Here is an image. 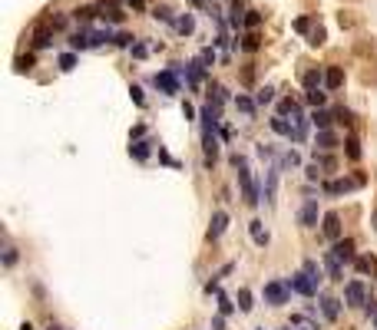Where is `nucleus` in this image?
<instances>
[{
    "label": "nucleus",
    "instance_id": "24",
    "mask_svg": "<svg viewBox=\"0 0 377 330\" xmlns=\"http://www.w3.org/2000/svg\"><path fill=\"white\" fill-rule=\"evenodd\" d=\"M255 99H258V106H265V103H271V99H275V89H271V86H262Z\"/></svg>",
    "mask_w": 377,
    "mask_h": 330
},
{
    "label": "nucleus",
    "instance_id": "14",
    "mask_svg": "<svg viewBox=\"0 0 377 330\" xmlns=\"http://www.w3.org/2000/svg\"><path fill=\"white\" fill-rule=\"evenodd\" d=\"M69 46H73V50H86V46H93V37H89V30L73 33V37H69Z\"/></svg>",
    "mask_w": 377,
    "mask_h": 330
},
{
    "label": "nucleus",
    "instance_id": "11",
    "mask_svg": "<svg viewBox=\"0 0 377 330\" xmlns=\"http://www.w3.org/2000/svg\"><path fill=\"white\" fill-rule=\"evenodd\" d=\"M358 185H361V179H354V182H327L324 192L327 195H344V192H351V188H358Z\"/></svg>",
    "mask_w": 377,
    "mask_h": 330
},
{
    "label": "nucleus",
    "instance_id": "17",
    "mask_svg": "<svg viewBox=\"0 0 377 330\" xmlns=\"http://www.w3.org/2000/svg\"><path fill=\"white\" fill-rule=\"evenodd\" d=\"M176 30L182 33V37H188V33L195 30V20H192V13H182V17L176 20Z\"/></svg>",
    "mask_w": 377,
    "mask_h": 330
},
{
    "label": "nucleus",
    "instance_id": "47",
    "mask_svg": "<svg viewBox=\"0 0 377 330\" xmlns=\"http://www.w3.org/2000/svg\"><path fill=\"white\" fill-rule=\"evenodd\" d=\"M374 324H377V314H374Z\"/></svg>",
    "mask_w": 377,
    "mask_h": 330
},
{
    "label": "nucleus",
    "instance_id": "32",
    "mask_svg": "<svg viewBox=\"0 0 377 330\" xmlns=\"http://www.w3.org/2000/svg\"><path fill=\"white\" fill-rule=\"evenodd\" d=\"M73 66H76V56L73 53H63L60 56V69H73Z\"/></svg>",
    "mask_w": 377,
    "mask_h": 330
},
{
    "label": "nucleus",
    "instance_id": "1",
    "mask_svg": "<svg viewBox=\"0 0 377 330\" xmlns=\"http://www.w3.org/2000/svg\"><path fill=\"white\" fill-rule=\"evenodd\" d=\"M232 165L239 168V182H242V195H245L248 205H258V188H255V179H251V168H248V159L245 156H232Z\"/></svg>",
    "mask_w": 377,
    "mask_h": 330
},
{
    "label": "nucleus",
    "instance_id": "20",
    "mask_svg": "<svg viewBox=\"0 0 377 330\" xmlns=\"http://www.w3.org/2000/svg\"><path fill=\"white\" fill-rule=\"evenodd\" d=\"M321 83H324V76H321L318 69H311V73H304V86H308V89H321Z\"/></svg>",
    "mask_w": 377,
    "mask_h": 330
},
{
    "label": "nucleus",
    "instance_id": "19",
    "mask_svg": "<svg viewBox=\"0 0 377 330\" xmlns=\"http://www.w3.org/2000/svg\"><path fill=\"white\" fill-rule=\"evenodd\" d=\"M89 37H93V46H103V43H109V40H116L113 30H89Z\"/></svg>",
    "mask_w": 377,
    "mask_h": 330
},
{
    "label": "nucleus",
    "instance_id": "30",
    "mask_svg": "<svg viewBox=\"0 0 377 330\" xmlns=\"http://www.w3.org/2000/svg\"><path fill=\"white\" fill-rule=\"evenodd\" d=\"M239 307H242V311H251V307H255V304H251V294H248V291H239Z\"/></svg>",
    "mask_w": 377,
    "mask_h": 330
},
{
    "label": "nucleus",
    "instance_id": "18",
    "mask_svg": "<svg viewBox=\"0 0 377 330\" xmlns=\"http://www.w3.org/2000/svg\"><path fill=\"white\" fill-rule=\"evenodd\" d=\"M129 156L139 159V162H146V159H149V142H132L129 145Z\"/></svg>",
    "mask_w": 377,
    "mask_h": 330
},
{
    "label": "nucleus",
    "instance_id": "21",
    "mask_svg": "<svg viewBox=\"0 0 377 330\" xmlns=\"http://www.w3.org/2000/svg\"><path fill=\"white\" fill-rule=\"evenodd\" d=\"M334 142H338V136H334V132H327V129L318 132V145H321V149H331Z\"/></svg>",
    "mask_w": 377,
    "mask_h": 330
},
{
    "label": "nucleus",
    "instance_id": "48",
    "mask_svg": "<svg viewBox=\"0 0 377 330\" xmlns=\"http://www.w3.org/2000/svg\"><path fill=\"white\" fill-rule=\"evenodd\" d=\"M53 330H60V327H53Z\"/></svg>",
    "mask_w": 377,
    "mask_h": 330
},
{
    "label": "nucleus",
    "instance_id": "3",
    "mask_svg": "<svg viewBox=\"0 0 377 330\" xmlns=\"http://www.w3.org/2000/svg\"><path fill=\"white\" fill-rule=\"evenodd\" d=\"M156 83L159 89H162L166 96H176L179 93V66H172V69H162V73H156Z\"/></svg>",
    "mask_w": 377,
    "mask_h": 330
},
{
    "label": "nucleus",
    "instance_id": "25",
    "mask_svg": "<svg viewBox=\"0 0 377 330\" xmlns=\"http://www.w3.org/2000/svg\"><path fill=\"white\" fill-rule=\"evenodd\" d=\"M152 17L162 20V23H176V20H172V10H169V7H156V13H152Z\"/></svg>",
    "mask_w": 377,
    "mask_h": 330
},
{
    "label": "nucleus",
    "instance_id": "6",
    "mask_svg": "<svg viewBox=\"0 0 377 330\" xmlns=\"http://www.w3.org/2000/svg\"><path fill=\"white\" fill-rule=\"evenodd\" d=\"M324 235L331 238V241H338V238H341V215L338 212H327L324 215Z\"/></svg>",
    "mask_w": 377,
    "mask_h": 330
},
{
    "label": "nucleus",
    "instance_id": "43",
    "mask_svg": "<svg viewBox=\"0 0 377 330\" xmlns=\"http://www.w3.org/2000/svg\"><path fill=\"white\" fill-rule=\"evenodd\" d=\"M301 162V159H298V152H288V156H285V165H298Z\"/></svg>",
    "mask_w": 377,
    "mask_h": 330
},
{
    "label": "nucleus",
    "instance_id": "44",
    "mask_svg": "<svg viewBox=\"0 0 377 330\" xmlns=\"http://www.w3.org/2000/svg\"><path fill=\"white\" fill-rule=\"evenodd\" d=\"M126 4H129L132 10H143V7H146V0H126Z\"/></svg>",
    "mask_w": 377,
    "mask_h": 330
},
{
    "label": "nucleus",
    "instance_id": "26",
    "mask_svg": "<svg viewBox=\"0 0 377 330\" xmlns=\"http://www.w3.org/2000/svg\"><path fill=\"white\" fill-rule=\"evenodd\" d=\"M344 145H347V156H351L354 162H358V159H361V145H358V139H347Z\"/></svg>",
    "mask_w": 377,
    "mask_h": 330
},
{
    "label": "nucleus",
    "instance_id": "41",
    "mask_svg": "<svg viewBox=\"0 0 377 330\" xmlns=\"http://www.w3.org/2000/svg\"><path fill=\"white\" fill-rule=\"evenodd\" d=\"M219 307H222V314H232L235 304H228V297H219Z\"/></svg>",
    "mask_w": 377,
    "mask_h": 330
},
{
    "label": "nucleus",
    "instance_id": "29",
    "mask_svg": "<svg viewBox=\"0 0 377 330\" xmlns=\"http://www.w3.org/2000/svg\"><path fill=\"white\" fill-rule=\"evenodd\" d=\"M242 46H245L248 53H251V50H258V46H262V40H258V33H248V37H245V43H242Z\"/></svg>",
    "mask_w": 377,
    "mask_h": 330
},
{
    "label": "nucleus",
    "instance_id": "34",
    "mask_svg": "<svg viewBox=\"0 0 377 330\" xmlns=\"http://www.w3.org/2000/svg\"><path fill=\"white\" fill-rule=\"evenodd\" d=\"M245 23H248V27H258V23H262V13H258V10H248Z\"/></svg>",
    "mask_w": 377,
    "mask_h": 330
},
{
    "label": "nucleus",
    "instance_id": "16",
    "mask_svg": "<svg viewBox=\"0 0 377 330\" xmlns=\"http://www.w3.org/2000/svg\"><path fill=\"white\" fill-rule=\"evenodd\" d=\"M341 83H344V73H341L338 66H331V69L324 73V86H327V89H338Z\"/></svg>",
    "mask_w": 377,
    "mask_h": 330
},
{
    "label": "nucleus",
    "instance_id": "5",
    "mask_svg": "<svg viewBox=\"0 0 377 330\" xmlns=\"http://www.w3.org/2000/svg\"><path fill=\"white\" fill-rule=\"evenodd\" d=\"M344 300H347L351 307L367 304V297H364V284H361V281H351V284L344 287Z\"/></svg>",
    "mask_w": 377,
    "mask_h": 330
},
{
    "label": "nucleus",
    "instance_id": "42",
    "mask_svg": "<svg viewBox=\"0 0 377 330\" xmlns=\"http://www.w3.org/2000/svg\"><path fill=\"white\" fill-rule=\"evenodd\" d=\"M13 261H17V251H13V248H10V251H7V255H4V264H7V268H10V264H13Z\"/></svg>",
    "mask_w": 377,
    "mask_h": 330
},
{
    "label": "nucleus",
    "instance_id": "40",
    "mask_svg": "<svg viewBox=\"0 0 377 330\" xmlns=\"http://www.w3.org/2000/svg\"><path fill=\"white\" fill-rule=\"evenodd\" d=\"M116 43H120V46H132V37H129V33H120V37H116Z\"/></svg>",
    "mask_w": 377,
    "mask_h": 330
},
{
    "label": "nucleus",
    "instance_id": "27",
    "mask_svg": "<svg viewBox=\"0 0 377 330\" xmlns=\"http://www.w3.org/2000/svg\"><path fill=\"white\" fill-rule=\"evenodd\" d=\"M308 103L311 106H321L324 103V89H308Z\"/></svg>",
    "mask_w": 377,
    "mask_h": 330
},
{
    "label": "nucleus",
    "instance_id": "31",
    "mask_svg": "<svg viewBox=\"0 0 377 330\" xmlns=\"http://www.w3.org/2000/svg\"><path fill=\"white\" fill-rule=\"evenodd\" d=\"M93 17H96L93 7H80V10H76V20H83V23H86V20H93Z\"/></svg>",
    "mask_w": 377,
    "mask_h": 330
},
{
    "label": "nucleus",
    "instance_id": "7",
    "mask_svg": "<svg viewBox=\"0 0 377 330\" xmlns=\"http://www.w3.org/2000/svg\"><path fill=\"white\" fill-rule=\"evenodd\" d=\"M298 221L304 228H314V221H318V201H304V208L298 212Z\"/></svg>",
    "mask_w": 377,
    "mask_h": 330
},
{
    "label": "nucleus",
    "instance_id": "39",
    "mask_svg": "<svg viewBox=\"0 0 377 330\" xmlns=\"http://www.w3.org/2000/svg\"><path fill=\"white\" fill-rule=\"evenodd\" d=\"M146 53H149V46H146V43H132V56H146Z\"/></svg>",
    "mask_w": 377,
    "mask_h": 330
},
{
    "label": "nucleus",
    "instance_id": "23",
    "mask_svg": "<svg viewBox=\"0 0 377 330\" xmlns=\"http://www.w3.org/2000/svg\"><path fill=\"white\" fill-rule=\"evenodd\" d=\"M255 103H258V99H248V96H239V99H235V106H239L242 112H248V116H251V112H255Z\"/></svg>",
    "mask_w": 377,
    "mask_h": 330
},
{
    "label": "nucleus",
    "instance_id": "12",
    "mask_svg": "<svg viewBox=\"0 0 377 330\" xmlns=\"http://www.w3.org/2000/svg\"><path fill=\"white\" fill-rule=\"evenodd\" d=\"M321 311H324V317H327V320H338V314H341V300H338V297H321Z\"/></svg>",
    "mask_w": 377,
    "mask_h": 330
},
{
    "label": "nucleus",
    "instance_id": "13",
    "mask_svg": "<svg viewBox=\"0 0 377 330\" xmlns=\"http://www.w3.org/2000/svg\"><path fill=\"white\" fill-rule=\"evenodd\" d=\"M334 255H338L341 261H351V258H354V241H351V238L338 241V244H334Z\"/></svg>",
    "mask_w": 377,
    "mask_h": 330
},
{
    "label": "nucleus",
    "instance_id": "37",
    "mask_svg": "<svg viewBox=\"0 0 377 330\" xmlns=\"http://www.w3.org/2000/svg\"><path fill=\"white\" fill-rule=\"evenodd\" d=\"M129 96H132V103H136V106H143V103H146V99H143V89H139V86H132Z\"/></svg>",
    "mask_w": 377,
    "mask_h": 330
},
{
    "label": "nucleus",
    "instance_id": "9",
    "mask_svg": "<svg viewBox=\"0 0 377 330\" xmlns=\"http://www.w3.org/2000/svg\"><path fill=\"white\" fill-rule=\"evenodd\" d=\"M53 30H57V27H40V30L33 33V46H37V50H46V46L53 43Z\"/></svg>",
    "mask_w": 377,
    "mask_h": 330
},
{
    "label": "nucleus",
    "instance_id": "33",
    "mask_svg": "<svg viewBox=\"0 0 377 330\" xmlns=\"http://www.w3.org/2000/svg\"><path fill=\"white\" fill-rule=\"evenodd\" d=\"M308 43H311V46H321V43H324V30H321V27L311 33V40H308Z\"/></svg>",
    "mask_w": 377,
    "mask_h": 330
},
{
    "label": "nucleus",
    "instance_id": "8",
    "mask_svg": "<svg viewBox=\"0 0 377 330\" xmlns=\"http://www.w3.org/2000/svg\"><path fill=\"white\" fill-rule=\"evenodd\" d=\"M228 224V215L225 212H215L212 215V224H208V241H215V238H222V231H225Z\"/></svg>",
    "mask_w": 377,
    "mask_h": 330
},
{
    "label": "nucleus",
    "instance_id": "36",
    "mask_svg": "<svg viewBox=\"0 0 377 330\" xmlns=\"http://www.w3.org/2000/svg\"><path fill=\"white\" fill-rule=\"evenodd\" d=\"M212 99H215V106H219V103H222V99H225V89H222V86H219V83H215V86H212Z\"/></svg>",
    "mask_w": 377,
    "mask_h": 330
},
{
    "label": "nucleus",
    "instance_id": "22",
    "mask_svg": "<svg viewBox=\"0 0 377 330\" xmlns=\"http://www.w3.org/2000/svg\"><path fill=\"white\" fill-rule=\"evenodd\" d=\"M311 122L318 125V129H327V125H331V116H327L324 109H318V112H311Z\"/></svg>",
    "mask_w": 377,
    "mask_h": 330
},
{
    "label": "nucleus",
    "instance_id": "4",
    "mask_svg": "<svg viewBox=\"0 0 377 330\" xmlns=\"http://www.w3.org/2000/svg\"><path fill=\"white\" fill-rule=\"evenodd\" d=\"M288 284H291V291L304 294V297H311V294L318 291V281H314L308 271H298V274H291V277H288Z\"/></svg>",
    "mask_w": 377,
    "mask_h": 330
},
{
    "label": "nucleus",
    "instance_id": "46",
    "mask_svg": "<svg viewBox=\"0 0 377 330\" xmlns=\"http://www.w3.org/2000/svg\"><path fill=\"white\" fill-rule=\"evenodd\" d=\"M374 228H377V212H374Z\"/></svg>",
    "mask_w": 377,
    "mask_h": 330
},
{
    "label": "nucleus",
    "instance_id": "15",
    "mask_svg": "<svg viewBox=\"0 0 377 330\" xmlns=\"http://www.w3.org/2000/svg\"><path fill=\"white\" fill-rule=\"evenodd\" d=\"M248 231H251V241H255L258 248H265V244H268V231L262 228V221H251V228H248Z\"/></svg>",
    "mask_w": 377,
    "mask_h": 330
},
{
    "label": "nucleus",
    "instance_id": "45",
    "mask_svg": "<svg viewBox=\"0 0 377 330\" xmlns=\"http://www.w3.org/2000/svg\"><path fill=\"white\" fill-rule=\"evenodd\" d=\"M188 4H192V7H205V0H188Z\"/></svg>",
    "mask_w": 377,
    "mask_h": 330
},
{
    "label": "nucleus",
    "instance_id": "2",
    "mask_svg": "<svg viewBox=\"0 0 377 330\" xmlns=\"http://www.w3.org/2000/svg\"><path fill=\"white\" fill-rule=\"evenodd\" d=\"M288 291H291L288 281H268L265 284V300L271 307H281V304H288Z\"/></svg>",
    "mask_w": 377,
    "mask_h": 330
},
{
    "label": "nucleus",
    "instance_id": "35",
    "mask_svg": "<svg viewBox=\"0 0 377 330\" xmlns=\"http://www.w3.org/2000/svg\"><path fill=\"white\" fill-rule=\"evenodd\" d=\"M304 271H308L314 281H321V271H318V264H314V261H304Z\"/></svg>",
    "mask_w": 377,
    "mask_h": 330
},
{
    "label": "nucleus",
    "instance_id": "28",
    "mask_svg": "<svg viewBox=\"0 0 377 330\" xmlns=\"http://www.w3.org/2000/svg\"><path fill=\"white\" fill-rule=\"evenodd\" d=\"M358 271H361V274H367V271H374V258H358Z\"/></svg>",
    "mask_w": 377,
    "mask_h": 330
},
{
    "label": "nucleus",
    "instance_id": "38",
    "mask_svg": "<svg viewBox=\"0 0 377 330\" xmlns=\"http://www.w3.org/2000/svg\"><path fill=\"white\" fill-rule=\"evenodd\" d=\"M308 27H311V20H308V17L295 20V30H298V33H308Z\"/></svg>",
    "mask_w": 377,
    "mask_h": 330
},
{
    "label": "nucleus",
    "instance_id": "10",
    "mask_svg": "<svg viewBox=\"0 0 377 330\" xmlns=\"http://www.w3.org/2000/svg\"><path fill=\"white\" fill-rule=\"evenodd\" d=\"M324 264H327V277H331V281H341V264H344V261H341L334 251H327V255H324Z\"/></svg>",
    "mask_w": 377,
    "mask_h": 330
}]
</instances>
